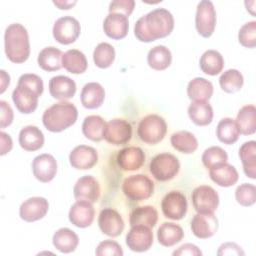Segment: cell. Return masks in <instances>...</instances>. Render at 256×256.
Instances as JSON below:
<instances>
[{"mask_svg":"<svg viewBox=\"0 0 256 256\" xmlns=\"http://www.w3.org/2000/svg\"><path fill=\"white\" fill-rule=\"evenodd\" d=\"M174 28V18L165 8H156L140 17L134 26V34L141 42H152L167 37Z\"/></svg>","mask_w":256,"mask_h":256,"instance_id":"6da1fadb","label":"cell"},{"mask_svg":"<svg viewBox=\"0 0 256 256\" xmlns=\"http://www.w3.org/2000/svg\"><path fill=\"white\" fill-rule=\"evenodd\" d=\"M7 58L13 63H23L30 55V42L26 28L20 23L10 24L4 34Z\"/></svg>","mask_w":256,"mask_h":256,"instance_id":"7a4b0ae2","label":"cell"},{"mask_svg":"<svg viewBox=\"0 0 256 256\" xmlns=\"http://www.w3.org/2000/svg\"><path fill=\"white\" fill-rule=\"evenodd\" d=\"M78 117V111L74 104L61 101L47 108L42 116L45 128L50 132H61L72 126Z\"/></svg>","mask_w":256,"mask_h":256,"instance_id":"3957f363","label":"cell"},{"mask_svg":"<svg viewBox=\"0 0 256 256\" xmlns=\"http://www.w3.org/2000/svg\"><path fill=\"white\" fill-rule=\"evenodd\" d=\"M166 132L167 124L165 120L157 114H150L143 117L137 128L139 138L149 145H154L162 141Z\"/></svg>","mask_w":256,"mask_h":256,"instance_id":"277c9868","label":"cell"},{"mask_svg":"<svg viewBox=\"0 0 256 256\" xmlns=\"http://www.w3.org/2000/svg\"><path fill=\"white\" fill-rule=\"evenodd\" d=\"M122 191L129 200L139 202L148 199L153 194L154 183L144 174L131 175L123 181Z\"/></svg>","mask_w":256,"mask_h":256,"instance_id":"5b68a950","label":"cell"},{"mask_svg":"<svg viewBox=\"0 0 256 256\" xmlns=\"http://www.w3.org/2000/svg\"><path fill=\"white\" fill-rule=\"evenodd\" d=\"M150 173L158 181L173 179L179 172L180 163L178 158L171 153H160L156 155L149 165Z\"/></svg>","mask_w":256,"mask_h":256,"instance_id":"8992f818","label":"cell"},{"mask_svg":"<svg viewBox=\"0 0 256 256\" xmlns=\"http://www.w3.org/2000/svg\"><path fill=\"white\" fill-rule=\"evenodd\" d=\"M195 26L197 32L204 38H209L216 26V11L210 0H202L197 5Z\"/></svg>","mask_w":256,"mask_h":256,"instance_id":"52a82bcc","label":"cell"},{"mask_svg":"<svg viewBox=\"0 0 256 256\" xmlns=\"http://www.w3.org/2000/svg\"><path fill=\"white\" fill-rule=\"evenodd\" d=\"M191 199L195 211L200 214L214 213L219 205L218 193L208 185L196 187L192 192Z\"/></svg>","mask_w":256,"mask_h":256,"instance_id":"ba28073f","label":"cell"},{"mask_svg":"<svg viewBox=\"0 0 256 256\" xmlns=\"http://www.w3.org/2000/svg\"><path fill=\"white\" fill-rule=\"evenodd\" d=\"M81 32L79 21L72 16H63L58 18L52 29L55 40L63 45H68L77 40Z\"/></svg>","mask_w":256,"mask_h":256,"instance_id":"9c48e42d","label":"cell"},{"mask_svg":"<svg viewBox=\"0 0 256 256\" xmlns=\"http://www.w3.org/2000/svg\"><path fill=\"white\" fill-rule=\"evenodd\" d=\"M40 96L33 88L19 81L12 92V100L18 111L23 114H30L36 110Z\"/></svg>","mask_w":256,"mask_h":256,"instance_id":"30bf717a","label":"cell"},{"mask_svg":"<svg viewBox=\"0 0 256 256\" xmlns=\"http://www.w3.org/2000/svg\"><path fill=\"white\" fill-rule=\"evenodd\" d=\"M187 199L180 191H170L162 199L163 215L172 220H181L187 213Z\"/></svg>","mask_w":256,"mask_h":256,"instance_id":"8fae6325","label":"cell"},{"mask_svg":"<svg viewBox=\"0 0 256 256\" xmlns=\"http://www.w3.org/2000/svg\"><path fill=\"white\" fill-rule=\"evenodd\" d=\"M132 137V126L124 120L115 118L106 123L104 139L113 145H123L130 141Z\"/></svg>","mask_w":256,"mask_h":256,"instance_id":"7c38bea8","label":"cell"},{"mask_svg":"<svg viewBox=\"0 0 256 256\" xmlns=\"http://www.w3.org/2000/svg\"><path fill=\"white\" fill-rule=\"evenodd\" d=\"M126 244L134 252H145L153 244L151 228L144 225H134L126 235Z\"/></svg>","mask_w":256,"mask_h":256,"instance_id":"4fadbf2b","label":"cell"},{"mask_svg":"<svg viewBox=\"0 0 256 256\" xmlns=\"http://www.w3.org/2000/svg\"><path fill=\"white\" fill-rule=\"evenodd\" d=\"M98 225L102 233L110 237H117L124 230V221L113 208H104L100 211Z\"/></svg>","mask_w":256,"mask_h":256,"instance_id":"5bb4252c","label":"cell"},{"mask_svg":"<svg viewBox=\"0 0 256 256\" xmlns=\"http://www.w3.org/2000/svg\"><path fill=\"white\" fill-rule=\"evenodd\" d=\"M49 203L43 197H31L25 200L19 208L20 218L26 222L42 219L48 212Z\"/></svg>","mask_w":256,"mask_h":256,"instance_id":"9a60e30c","label":"cell"},{"mask_svg":"<svg viewBox=\"0 0 256 256\" xmlns=\"http://www.w3.org/2000/svg\"><path fill=\"white\" fill-rule=\"evenodd\" d=\"M32 171L35 178L40 182H50L57 173L56 159L47 153L40 154L33 159Z\"/></svg>","mask_w":256,"mask_h":256,"instance_id":"2e32d148","label":"cell"},{"mask_svg":"<svg viewBox=\"0 0 256 256\" xmlns=\"http://www.w3.org/2000/svg\"><path fill=\"white\" fill-rule=\"evenodd\" d=\"M69 162L73 168L78 170L91 169L98 162V153L91 146L78 145L70 152Z\"/></svg>","mask_w":256,"mask_h":256,"instance_id":"e0dca14e","label":"cell"},{"mask_svg":"<svg viewBox=\"0 0 256 256\" xmlns=\"http://www.w3.org/2000/svg\"><path fill=\"white\" fill-rule=\"evenodd\" d=\"M95 216V210L91 202L85 200H77L69 210L70 222L79 228L89 227Z\"/></svg>","mask_w":256,"mask_h":256,"instance_id":"ac0fdd59","label":"cell"},{"mask_svg":"<svg viewBox=\"0 0 256 256\" xmlns=\"http://www.w3.org/2000/svg\"><path fill=\"white\" fill-rule=\"evenodd\" d=\"M73 194L77 200H85L94 203L100 197L99 183L91 175L82 176L75 183Z\"/></svg>","mask_w":256,"mask_h":256,"instance_id":"d6986e66","label":"cell"},{"mask_svg":"<svg viewBox=\"0 0 256 256\" xmlns=\"http://www.w3.org/2000/svg\"><path fill=\"white\" fill-rule=\"evenodd\" d=\"M145 157V153L140 147L130 146L118 152L116 161L120 169L124 171H135L142 167Z\"/></svg>","mask_w":256,"mask_h":256,"instance_id":"ffe728a7","label":"cell"},{"mask_svg":"<svg viewBox=\"0 0 256 256\" xmlns=\"http://www.w3.org/2000/svg\"><path fill=\"white\" fill-rule=\"evenodd\" d=\"M192 233L200 239L212 237L218 230V220L214 213H197L191 220Z\"/></svg>","mask_w":256,"mask_h":256,"instance_id":"44dd1931","label":"cell"},{"mask_svg":"<svg viewBox=\"0 0 256 256\" xmlns=\"http://www.w3.org/2000/svg\"><path fill=\"white\" fill-rule=\"evenodd\" d=\"M129 29L128 17L121 13H109L103 22L105 34L114 40H120L126 37Z\"/></svg>","mask_w":256,"mask_h":256,"instance_id":"7402d4cb","label":"cell"},{"mask_svg":"<svg viewBox=\"0 0 256 256\" xmlns=\"http://www.w3.org/2000/svg\"><path fill=\"white\" fill-rule=\"evenodd\" d=\"M49 93L57 100L71 99L76 93V83L64 75L54 76L49 81Z\"/></svg>","mask_w":256,"mask_h":256,"instance_id":"603a6c76","label":"cell"},{"mask_svg":"<svg viewBox=\"0 0 256 256\" xmlns=\"http://www.w3.org/2000/svg\"><path fill=\"white\" fill-rule=\"evenodd\" d=\"M209 175L213 182L221 187H230L236 184L239 174L231 164L220 163L209 169Z\"/></svg>","mask_w":256,"mask_h":256,"instance_id":"cb8c5ba5","label":"cell"},{"mask_svg":"<svg viewBox=\"0 0 256 256\" xmlns=\"http://www.w3.org/2000/svg\"><path fill=\"white\" fill-rule=\"evenodd\" d=\"M105 98V90L97 82L85 84L81 90L80 100L82 105L87 109H96L100 107Z\"/></svg>","mask_w":256,"mask_h":256,"instance_id":"d4e9b609","label":"cell"},{"mask_svg":"<svg viewBox=\"0 0 256 256\" xmlns=\"http://www.w3.org/2000/svg\"><path fill=\"white\" fill-rule=\"evenodd\" d=\"M44 135L42 131L33 125L23 127L19 132V144L26 151H36L44 144Z\"/></svg>","mask_w":256,"mask_h":256,"instance_id":"484cf974","label":"cell"},{"mask_svg":"<svg viewBox=\"0 0 256 256\" xmlns=\"http://www.w3.org/2000/svg\"><path fill=\"white\" fill-rule=\"evenodd\" d=\"M54 247L62 253H71L79 244L78 235L69 228L58 229L52 238Z\"/></svg>","mask_w":256,"mask_h":256,"instance_id":"4316f807","label":"cell"},{"mask_svg":"<svg viewBox=\"0 0 256 256\" xmlns=\"http://www.w3.org/2000/svg\"><path fill=\"white\" fill-rule=\"evenodd\" d=\"M62 56L63 53L60 49L49 46L43 48L40 53L38 54L37 62L41 69L53 72L57 71L62 67Z\"/></svg>","mask_w":256,"mask_h":256,"instance_id":"83f0119b","label":"cell"},{"mask_svg":"<svg viewBox=\"0 0 256 256\" xmlns=\"http://www.w3.org/2000/svg\"><path fill=\"white\" fill-rule=\"evenodd\" d=\"M184 237L181 226L172 222H164L157 230L158 242L165 247H171L179 243Z\"/></svg>","mask_w":256,"mask_h":256,"instance_id":"f1b7e54d","label":"cell"},{"mask_svg":"<svg viewBox=\"0 0 256 256\" xmlns=\"http://www.w3.org/2000/svg\"><path fill=\"white\" fill-rule=\"evenodd\" d=\"M188 115L198 126H206L213 120V108L207 101H192L188 107Z\"/></svg>","mask_w":256,"mask_h":256,"instance_id":"f546056e","label":"cell"},{"mask_svg":"<svg viewBox=\"0 0 256 256\" xmlns=\"http://www.w3.org/2000/svg\"><path fill=\"white\" fill-rule=\"evenodd\" d=\"M213 94V85L202 77L192 79L187 85V95L192 101H207Z\"/></svg>","mask_w":256,"mask_h":256,"instance_id":"4dcf8cb0","label":"cell"},{"mask_svg":"<svg viewBox=\"0 0 256 256\" xmlns=\"http://www.w3.org/2000/svg\"><path fill=\"white\" fill-rule=\"evenodd\" d=\"M62 67L72 74L84 73L88 67L86 56L77 49H69L62 56Z\"/></svg>","mask_w":256,"mask_h":256,"instance_id":"1f68e13d","label":"cell"},{"mask_svg":"<svg viewBox=\"0 0 256 256\" xmlns=\"http://www.w3.org/2000/svg\"><path fill=\"white\" fill-rule=\"evenodd\" d=\"M236 125L240 134L251 135L256 131V108L254 105L243 106L236 117Z\"/></svg>","mask_w":256,"mask_h":256,"instance_id":"d6a6232c","label":"cell"},{"mask_svg":"<svg viewBox=\"0 0 256 256\" xmlns=\"http://www.w3.org/2000/svg\"><path fill=\"white\" fill-rule=\"evenodd\" d=\"M239 157L243 164V170L247 177L256 178V142H245L239 149Z\"/></svg>","mask_w":256,"mask_h":256,"instance_id":"836d02e7","label":"cell"},{"mask_svg":"<svg viewBox=\"0 0 256 256\" xmlns=\"http://www.w3.org/2000/svg\"><path fill=\"white\" fill-rule=\"evenodd\" d=\"M199 65L203 73L215 76L223 70L224 59L223 56L218 51L209 49L206 50L200 57Z\"/></svg>","mask_w":256,"mask_h":256,"instance_id":"e575fe53","label":"cell"},{"mask_svg":"<svg viewBox=\"0 0 256 256\" xmlns=\"http://www.w3.org/2000/svg\"><path fill=\"white\" fill-rule=\"evenodd\" d=\"M105 126L106 123L102 117L98 115H89L82 123V132L87 139L99 142L104 138Z\"/></svg>","mask_w":256,"mask_h":256,"instance_id":"d590c367","label":"cell"},{"mask_svg":"<svg viewBox=\"0 0 256 256\" xmlns=\"http://www.w3.org/2000/svg\"><path fill=\"white\" fill-rule=\"evenodd\" d=\"M158 220V212L155 207L146 205L135 208L129 218L131 226L134 225H144L150 228H153Z\"/></svg>","mask_w":256,"mask_h":256,"instance_id":"8d00e7d4","label":"cell"},{"mask_svg":"<svg viewBox=\"0 0 256 256\" xmlns=\"http://www.w3.org/2000/svg\"><path fill=\"white\" fill-rule=\"evenodd\" d=\"M172 61V54L170 50L164 45H157L149 50L147 55L148 65L154 70H165Z\"/></svg>","mask_w":256,"mask_h":256,"instance_id":"74e56055","label":"cell"},{"mask_svg":"<svg viewBox=\"0 0 256 256\" xmlns=\"http://www.w3.org/2000/svg\"><path fill=\"white\" fill-rule=\"evenodd\" d=\"M170 142L174 149L184 154H191L198 147V140L195 135L185 130L173 133Z\"/></svg>","mask_w":256,"mask_h":256,"instance_id":"f35d334b","label":"cell"},{"mask_svg":"<svg viewBox=\"0 0 256 256\" xmlns=\"http://www.w3.org/2000/svg\"><path fill=\"white\" fill-rule=\"evenodd\" d=\"M240 132L236 122L232 118H223L219 121L216 128V136L218 140L226 145L234 144L239 138Z\"/></svg>","mask_w":256,"mask_h":256,"instance_id":"ab89813d","label":"cell"},{"mask_svg":"<svg viewBox=\"0 0 256 256\" xmlns=\"http://www.w3.org/2000/svg\"><path fill=\"white\" fill-rule=\"evenodd\" d=\"M243 83V75L237 69H228L224 71L219 78L220 87L226 93H235L239 91L242 88Z\"/></svg>","mask_w":256,"mask_h":256,"instance_id":"60d3db41","label":"cell"},{"mask_svg":"<svg viewBox=\"0 0 256 256\" xmlns=\"http://www.w3.org/2000/svg\"><path fill=\"white\" fill-rule=\"evenodd\" d=\"M115 59V49L114 47L107 43H99L93 52V60L97 67L105 69L112 65Z\"/></svg>","mask_w":256,"mask_h":256,"instance_id":"b9f144b4","label":"cell"},{"mask_svg":"<svg viewBox=\"0 0 256 256\" xmlns=\"http://www.w3.org/2000/svg\"><path fill=\"white\" fill-rule=\"evenodd\" d=\"M203 165L210 169L211 167L220 164V163H225L228 160V155L226 151L219 147V146H211L207 148L201 157Z\"/></svg>","mask_w":256,"mask_h":256,"instance_id":"7bdbcfd3","label":"cell"},{"mask_svg":"<svg viewBox=\"0 0 256 256\" xmlns=\"http://www.w3.org/2000/svg\"><path fill=\"white\" fill-rule=\"evenodd\" d=\"M236 201L245 207L251 206L256 201V187L250 183L240 184L235 191Z\"/></svg>","mask_w":256,"mask_h":256,"instance_id":"ee69618b","label":"cell"},{"mask_svg":"<svg viewBox=\"0 0 256 256\" xmlns=\"http://www.w3.org/2000/svg\"><path fill=\"white\" fill-rule=\"evenodd\" d=\"M239 43L246 48H255L256 46V22L245 23L238 32Z\"/></svg>","mask_w":256,"mask_h":256,"instance_id":"f6af8a7d","label":"cell"},{"mask_svg":"<svg viewBox=\"0 0 256 256\" xmlns=\"http://www.w3.org/2000/svg\"><path fill=\"white\" fill-rule=\"evenodd\" d=\"M95 254L97 256H105V255H112V256H122L123 250L120 244L114 240H104L100 242L95 250Z\"/></svg>","mask_w":256,"mask_h":256,"instance_id":"bcb514c9","label":"cell"},{"mask_svg":"<svg viewBox=\"0 0 256 256\" xmlns=\"http://www.w3.org/2000/svg\"><path fill=\"white\" fill-rule=\"evenodd\" d=\"M134 0H114L109 4V13H121L127 17L133 12Z\"/></svg>","mask_w":256,"mask_h":256,"instance_id":"7dc6e473","label":"cell"},{"mask_svg":"<svg viewBox=\"0 0 256 256\" xmlns=\"http://www.w3.org/2000/svg\"><path fill=\"white\" fill-rule=\"evenodd\" d=\"M0 127L5 128L9 126L13 121V110L10 105L3 100L0 101Z\"/></svg>","mask_w":256,"mask_h":256,"instance_id":"c3c4849f","label":"cell"},{"mask_svg":"<svg viewBox=\"0 0 256 256\" xmlns=\"http://www.w3.org/2000/svg\"><path fill=\"white\" fill-rule=\"evenodd\" d=\"M217 254L219 256H223V255H242L243 256L245 253L238 244L234 242H226L219 247Z\"/></svg>","mask_w":256,"mask_h":256,"instance_id":"681fc988","label":"cell"},{"mask_svg":"<svg viewBox=\"0 0 256 256\" xmlns=\"http://www.w3.org/2000/svg\"><path fill=\"white\" fill-rule=\"evenodd\" d=\"M174 256H185V255H189V256H201L202 252L201 250L194 244L191 243H186L181 245L177 250H175L173 252Z\"/></svg>","mask_w":256,"mask_h":256,"instance_id":"f907efd6","label":"cell"},{"mask_svg":"<svg viewBox=\"0 0 256 256\" xmlns=\"http://www.w3.org/2000/svg\"><path fill=\"white\" fill-rule=\"evenodd\" d=\"M0 138H1V153L0 154L3 156L6 153L10 152V150L12 149L13 143H12L11 137L3 131L0 133Z\"/></svg>","mask_w":256,"mask_h":256,"instance_id":"816d5d0a","label":"cell"},{"mask_svg":"<svg viewBox=\"0 0 256 256\" xmlns=\"http://www.w3.org/2000/svg\"><path fill=\"white\" fill-rule=\"evenodd\" d=\"M0 74H1V90H0V93L2 94L6 90V87L10 83V76L4 70H0Z\"/></svg>","mask_w":256,"mask_h":256,"instance_id":"f5cc1de1","label":"cell"},{"mask_svg":"<svg viewBox=\"0 0 256 256\" xmlns=\"http://www.w3.org/2000/svg\"><path fill=\"white\" fill-rule=\"evenodd\" d=\"M54 5H56L59 9H70L72 6H74L76 4V1H63V0H60V1H53Z\"/></svg>","mask_w":256,"mask_h":256,"instance_id":"db71d44e","label":"cell"}]
</instances>
